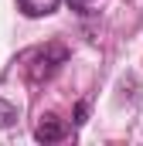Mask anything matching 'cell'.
<instances>
[{"mask_svg": "<svg viewBox=\"0 0 143 146\" xmlns=\"http://www.w3.org/2000/svg\"><path fill=\"white\" fill-rule=\"evenodd\" d=\"M68 61V48L65 44H58V41H48V44H41L34 51H27L24 54V72H27V82H34V85H44V82H51L55 75L61 72V65Z\"/></svg>", "mask_w": 143, "mask_h": 146, "instance_id": "obj_1", "label": "cell"}, {"mask_svg": "<svg viewBox=\"0 0 143 146\" xmlns=\"http://www.w3.org/2000/svg\"><path fill=\"white\" fill-rule=\"evenodd\" d=\"M65 136H68V126L58 115H41V122L34 126V139L37 143H58Z\"/></svg>", "mask_w": 143, "mask_h": 146, "instance_id": "obj_2", "label": "cell"}, {"mask_svg": "<svg viewBox=\"0 0 143 146\" xmlns=\"http://www.w3.org/2000/svg\"><path fill=\"white\" fill-rule=\"evenodd\" d=\"M17 7L27 14V17H48L61 7V0H17Z\"/></svg>", "mask_w": 143, "mask_h": 146, "instance_id": "obj_3", "label": "cell"}, {"mask_svg": "<svg viewBox=\"0 0 143 146\" xmlns=\"http://www.w3.org/2000/svg\"><path fill=\"white\" fill-rule=\"evenodd\" d=\"M21 119V109L14 106V102H7V99H0V129H7V126H14Z\"/></svg>", "mask_w": 143, "mask_h": 146, "instance_id": "obj_4", "label": "cell"}, {"mask_svg": "<svg viewBox=\"0 0 143 146\" xmlns=\"http://www.w3.org/2000/svg\"><path fill=\"white\" fill-rule=\"evenodd\" d=\"M85 115H89V102H78L75 106V126H85Z\"/></svg>", "mask_w": 143, "mask_h": 146, "instance_id": "obj_5", "label": "cell"}, {"mask_svg": "<svg viewBox=\"0 0 143 146\" xmlns=\"http://www.w3.org/2000/svg\"><path fill=\"white\" fill-rule=\"evenodd\" d=\"M72 3H78V7H82V3H92V0H72Z\"/></svg>", "mask_w": 143, "mask_h": 146, "instance_id": "obj_6", "label": "cell"}]
</instances>
